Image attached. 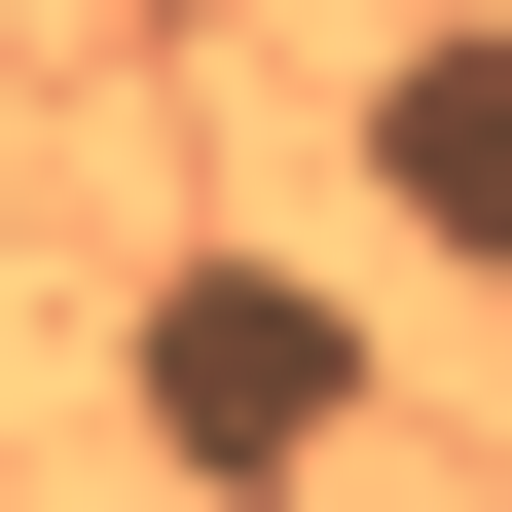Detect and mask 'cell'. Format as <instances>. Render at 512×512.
<instances>
[{"instance_id":"2","label":"cell","mask_w":512,"mask_h":512,"mask_svg":"<svg viewBox=\"0 0 512 512\" xmlns=\"http://www.w3.org/2000/svg\"><path fill=\"white\" fill-rule=\"evenodd\" d=\"M366 220H403V256H476V293H512V0H439L403 74H366Z\"/></svg>"},{"instance_id":"1","label":"cell","mask_w":512,"mask_h":512,"mask_svg":"<svg viewBox=\"0 0 512 512\" xmlns=\"http://www.w3.org/2000/svg\"><path fill=\"white\" fill-rule=\"evenodd\" d=\"M147 439H183V476H330V439H366V293L183 256V293H147Z\"/></svg>"}]
</instances>
